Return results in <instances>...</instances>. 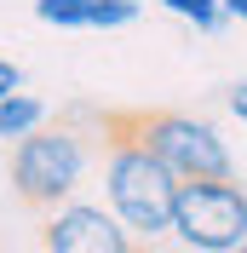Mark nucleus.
<instances>
[{"label": "nucleus", "instance_id": "nucleus-1", "mask_svg": "<svg viewBox=\"0 0 247 253\" xmlns=\"http://www.w3.org/2000/svg\"><path fill=\"white\" fill-rule=\"evenodd\" d=\"M109 150H104V207L132 230L138 242L172 236V213H178V178L132 138L126 115H104Z\"/></svg>", "mask_w": 247, "mask_h": 253}, {"label": "nucleus", "instance_id": "nucleus-2", "mask_svg": "<svg viewBox=\"0 0 247 253\" xmlns=\"http://www.w3.org/2000/svg\"><path fill=\"white\" fill-rule=\"evenodd\" d=\"M86 173H92V150L69 126H35L29 138L12 144V161H6V178H12L17 202L41 207V213L75 202V190L86 184Z\"/></svg>", "mask_w": 247, "mask_h": 253}, {"label": "nucleus", "instance_id": "nucleus-3", "mask_svg": "<svg viewBox=\"0 0 247 253\" xmlns=\"http://www.w3.org/2000/svg\"><path fill=\"white\" fill-rule=\"evenodd\" d=\"M132 126V138L150 150L161 167H167L178 184H196V178H236V161L224 150L213 121H201V115H184V110H132L126 115Z\"/></svg>", "mask_w": 247, "mask_h": 253}, {"label": "nucleus", "instance_id": "nucleus-4", "mask_svg": "<svg viewBox=\"0 0 247 253\" xmlns=\"http://www.w3.org/2000/svg\"><path fill=\"white\" fill-rule=\"evenodd\" d=\"M172 236L190 253H236L247 242V190L236 178H196L178 184Z\"/></svg>", "mask_w": 247, "mask_h": 253}, {"label": "nucleus", "instance_id": "nucleus-5", "mask_svg": "<svg viewBox=\"0 0 247 253\" xmlns=\"http://www.w3.org/2000/svg\"><path fill=\"white\" fill-rule=\"evenodd\" d=\"M46 253H144L138 236L126 230L104 202H63L41 224Z\"/></svg>", "mask_w": 247, "mask_h": 253}, {"label": "nucleus", "instance_id": "nucleus-6", "mask_svg": "<svg viewBox=\"0 0 247 253\" xmlns=\"http://www.w3.org/2000/svg\"><path fill=\"white\" fill-rule=\"evenodd\" d=\"M35 126H46V104H41L35 92H12L6 104H0V144L29 138Z\"/></svg>", "mask_w": 247, "mask_h": 253}, {"label": "nucleus", "instance_id": "nucleus-7", "mask_svg": "<svg viewBox=\"0 0 247 253\" xmlns=\"http://www.w3.org/2000/svg\"><path fill=\"white\" fill-rule=\"evenodd\" d=\"M35 17L52 29H92V0H35Z\"/></svg>", "mask_w": 247, "mask_h": 253}, {"label": "nucleus", "instance_id": "nucleus-8", "mask_svg": "<svg viewBox=\"0 0 247 253\" xmlns=\"http://www.w3.org/2000/svg\"><path fill=\"white\" fill-rule=\"evenodd\" d=\"M172 17H184V23H196V35H218L230 17H224V6L218 0H161Z\"/></svg>", "mask_w": 247, "mask_h": 253}, {"label": "nucleus", "instance_id": "nucleus-9", "mask_svg": "<svg viewBox=\"0 0 247 253\" xmlns=\"http://www.w3.org/2000/svg\"><path fill=\"white\" fill-rule=\"evenodd\" d=\"M144 0H92V29H126Z\"/></svg>", "mask_w": 247, "mask_h": 253}, {"label": "nucleus", "instance_id": "nucleus-10", "mask_svg": "<svg viewBox=\"0 0 247 253\" xmlns=\"http://www.w3.org/2000/svg\"><path fill=\"white\" fill-rule=\"evenodd\" d=\"M12 92H23V69H17V63H6L0 58V104H6V98Z\"/></svg>", "mask_w": 247, "mask_h": 253}, {"label": "nucleus", "instance_id": "nucleus-11", "mask_svg": "<svg viewBox=\"0 0 247 253\" xmlns=\"http://www.w3.org/2000/svg\"><path fill=\"white\" fill-rule=\"evenodd\" d=\"M224 104H230V115H236V121H242V126H247V75H242V81H236L230 92H224Z\"/></svg>", "mask_w": 247, "mask_h": 253}, {"label": "nucleus", "instance_id": "nucleus-12", "mask_svg": "<svg viewBox=\"0 0 247 253\" xmlns=\"http://www.w3.org/2000/svg\"><path fill=\"white\" fill-rule=\"evenodd\" d=\"M218 6H224V17H230V23H247V0H218Z\"/></svg>", "mask_w": 247, "mask_h": 253}, {"label": "nucleus", "instance_id": "nucleus-13", "mask_svg": "<svg viewBox=\"0 0 247 253\" xmlns=\"http://www.w3.org/2000/svg\"><path fill=\"white\" fill-rule=\"evenodd\" d=\"M236 253H247V242H242V248H236Z\"/></svg>", "mask_w": 247, "mask_h": 253}]
</instances>
